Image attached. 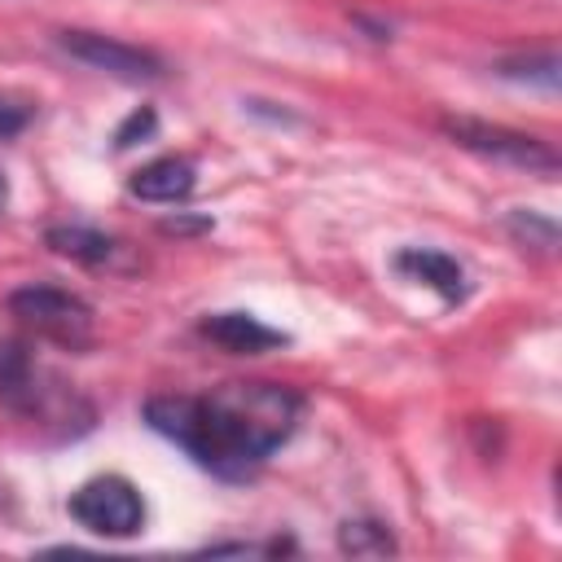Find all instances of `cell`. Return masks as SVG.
<instances>
[{
	"label": "cell",
	"mask_w": 562,
	"mask_h": 562,
	"mask_svg": "<svg viewBox=\"0 0 562 562\" xmlns=\"http://www.w3.org/2000/svg\"><path fill=\"white\" fill-rule=\"evenodd\" d=\"M303 400L281 382H224L211 395H154L145 422L220 479L255 474L299 426Z\"/></svg>",
	"instance_id": "1"
},
{
	"label": "cell",
	"mask_w": 562,
	"mask_h": 562,
	"mask_svg": "<svg viewBox=\"0 0 562 562\" xmlns=\"http://www.w3.org/2000/svg\"><path fill=\"white\" fill-rule=\"evenodd\" d=\"M9 312L26 329H35L40 338H53L61 347L92 342V307L61 285H18L9 294Z\"/></svg>",
	"instance_id": "2"
},
{
	"label": "cell",
	"mask_w": 562,
	"mask_h": 562,
	"mask_svg": "<svg viewBox=\"0 0 562 562\" xmlns=\"http://www.w3.org/2000/svg\"><path fill=\"white\" fill-rule=\"evenodd\" d=\"M70 518L92 531V536H110V540H123V536H136L140 522H145V501L140 492L119 479V474H101V479H88L75 496H70Z\"/></svg>",
	"instance_id": "3"
},
{
	"label": "cell",
	"mask_w": 562,
	"mask_h": 562,
	"mask_svg": "<svg viewBox=\"0 0 562 562\" xmlns=\"http://www.w3.org/2000/svg\"><path fill=\"white\" fill-rule=\"evenodd\" d=\"M443 132L479 154V158H492V162H509V167H527V171H558V154L553 145L527 136V132H514V127H501V123H483V119H443Z\"/></svg>",
	"instance_id": "4"
},
{
	"label": "cell",
	"mask_w": 562,
	"mask_h": 562,
	"mask_svg": "<svg viewBox=\"0 0 562 562\" xmlns=\"http://www.w3.org/2000/svg\"><path fill=\"white\" fill-rule=\"evenodd\" d=\"M61 53H70L75 61L101 70V75H114V79H127V83H140V79H158L162 75V57H154L149 48H136V44H123L114 35H101V31H61L57 35Z\"/></svg>",
	"instance_id": "5"
},
{
	"label": "cell",
	"mask_w": 562,
	"mask_h": 562,
	"mask_svg": "<svg viewBox=\"0 0 562 562\" xmlns=\"http://www.w3.org/2000/svg\"><path fill=\"white\" fill-rule=\"evenodd\" d=\"M198 334L211 338L215 347H224L228 356H263V351H277V347L290 342V334L263 325L250 312H215V316H202Z\"/></svg>",
	"instance_id": "6"
},
{
	"label": "cell",
	"mask_w": 562,
	"mask_h": 562,
	"mask_svg": "<svg viewBox=\"0 0 562 562\" xmlns=\"http://www.w3.org/2000/svg\"><path fill=\"white\" fill-rule=\"evenodd\" d=\"M395 272H404L408 281H422L430 285L443 303H461L465 299V272L452 255L443 250H430V246H404L395 255Z\"/></svg>",
	"instance_id": "7"
},
{
	"label": "cell",
	"mask_w": 562,
	"mask_h": 562,
	"mask_svg": "<svg viewBox=\"0 0 562 562\" xmlns=\"http://www.w3.org/2000/svg\"><path fill=\"white\" fill-rule=\"evenodd\" d=\"M193 184H198V167L180 154H162V158L145 162L140 171H132V180H127L132 198H140V202H184L193 193Z\"/></svg>",
	"instance_id": "8"
},
{
	"label": "cell",
	"mask_w": 562,
	"mask_h": 562,
	"mask_svg": "<svg viewBox=\"0 0 562 562\" xmlns=\"http://www.w3.org/2000/svg\"><path fill=\"white\" fill-rule=\"evenodd\" d=\"M0 400L18 413H35L40 408V378L31 364V351L18 338L0 342Z\"/></svg>",
	"instance_id": "9"
},
{
	"label": "cell",
	"mask_w": 562,
	"mask_h": 562,
	"mask_svg": "<svg viewBox=\"0 0 562 562\" xmlns=\"http://www.w3.org/2000/svg\"><path fill=\"white\" fill-rule=\"evenodd\" d=\"M44 241H48L57 255H66V259H75V263H88V268H101V263H110V255H114V237H105L101 228H88V224H53V228L44 233Z\"/></svg>",
	"instance_id": "10"
},
{
	"label": "cell",
	"mask_w": 562,
	"mask_h": 562,
	"mask_svg": "<svg viewBox=\"0 0 562 562\" xmlns=\"http://www.w3.org/2000/svg\"><path fill=\"white\" fill-rule=\"evenodd\" d=\"M338 549L351 553V558H386V553H395V536L386 531V522L356 518V522H342Z\"/></svg>",
	"instance_id": "11"
},
{
	"label": "cell",
	"mask_w": 562,
	"mask_h": 562,
	"mask_svg": "<svg viewBox=\"0 0 562 562\" xmlns=\"http://www.w3.org/2000/svg\"><path fill=\"white\" fill-rule=\"evenodd\" d=\"M558 70H562L558 53H536V57L501 61V75H505V79H531V83H540L544 92H553V88H558Z\"/></svg>",
	"instance_id": "12"
},
{
	"label": "cell",
	"mask_w": 562,
	"mask_h": 562,
	"mask_svg": "<svg viewBox=\"0 0 562 562\" xmlns=\"http://www.w3.org/2000/svg\"><path fill=\"white\" fill-rule=\"evenodd\" d=\"M509 233H514L518 241H531V237H536V246H544V250L558 241V224L544 220V215H536V211H514V215H509Z\"/></svg>",
	"instance_id": "13"
},
{
	"label": "cell",
	"mask_w": 562,
	"mask_h": 562,
	"mask_svg": "<svg viewBox=\"0 0 562 562\" xmlns=\"http://www.w3.org/2000/svg\"><path fill=\"white\" fill-rule=\"evenodd\" d=\"M154 127H158V114H154L149 105H140L136 114H127V119L119 123V132H114V145H119V149H127V145L145 140V136H154Z\"/></svg>",
	"instance_id": "14"
},
{
	"label": "cell",
	"mask_w": 562,
	"mask_h": 562,
	"mask_svg": "<svg viewBox=\"0 0 562 562\" xmlns=\"http://www.w3.org/2000/svg\"><path fill=\"white\" fill-rule=\"evenodd\" d=\"M31 101H22V97H9V92H0V140H9V136H18L26 123H31Z\"/></svg>",
	"instance_id": "15"
},
{
	"label": "cell",
	"mask_w": 562,
	"mask_h": 562,
	"mask_svg": "<svg viewBox=\"0 0 562 562\" xmlns=\"http://www.w3.org/2000/svg\"><path fill=\"white\" fill-rule=\"evenodd\" d=\"M4 198H9V184H4V176H0V206H4Z\"/></svg>",
	"instance_id": "16"
}]
</instances>
